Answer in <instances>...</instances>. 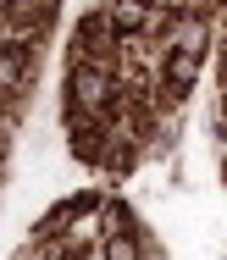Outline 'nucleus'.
<instances>
[{"label": "nucleus", "instance_id": "39448f33", "mask_svg": "<svg viewBox=\"0 0 227 260\" xmlns=\"http://www.w3.org/2000/svg\"><path fill=\"white\" fill-rule=\"evenodd\" d=\"M106 260H139V244H133V233H122L106 244Z\"/></svg>", "mask_w": 227, "mask_h": 260}, {"label": "nucleus", "instance_id": "f257e3e1", "mask_svg": "<svg viewBox=\"0 0 227 260\" xmlns=\"http://www.w3.org/2000/svg\"><path fill=\"white\" fill-rule=\"evenodd\" d=\"M72 100L83 105L89 116H100V111L111 105V72L94 67V61H78V72H72Z\"/></svg>", "mask_w": 227, "mask_h": 260}, {"label": "nucleus", "instance_id": "7ed1b4c3", "mask_svg": "<svg viewBox=\"0 0 227 260\" xmlns=\"http://www.w3.org/2000/svg\"><path fill=\"white\" fill-rule=\"evenodd\" d=\"M106 17H111V28H116V34H133V28H144V22H150L144 0H116L111 11H106Z\"/></svg>", "mask_w": 227, "mask_h": 260}, {"label": "nucleus", "instance_id": "f03ea898", "mask_svg": "<svg viewBox=\"0 0 227 260\" xmlns=\"http://www.w3.org/2000/svg\"><path fill=\"white\" fill-rule=\"evenodd\" d=\"M194 72H200V55H194V50H172V55H167V83H172V94H188Z\"/></svg>", "mask_w": 227, "mask_h": 260}, {"label": "nucleus", "instance_id": "20e7f679", "mask_svg": "<svg viewBox=\"0 0 227 260\" xmlns=\"http://www.w3.org/2000/svg\"><path fill=\"white\" fill-rule=\"evenodd\" d=\"M22 72H28V55L22 50H0V89H22Z\"/></svg>", "mask_w": 227, "mask_h": 260}]
</instances>
